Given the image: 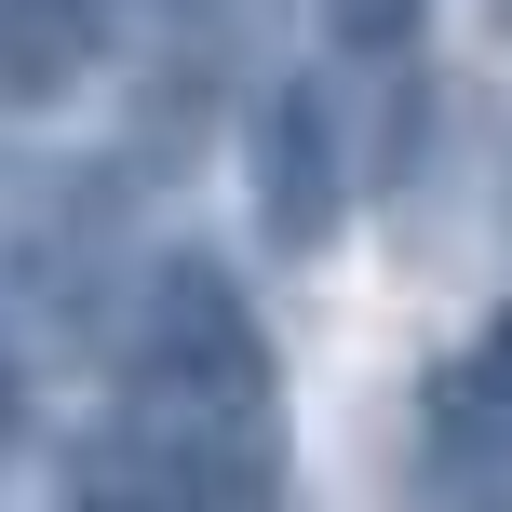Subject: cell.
<instances>
[{"instance_id": "ba28073f", "label": "cell", "mask_w": 512, "mask_h": 512, "mask_svg": "<svg viewBox=\"0 0 512 512\" xmlns=\"http://www.w3.org/2000/svg\"><path fill=\"white\" fill-rule=\"evenodd\" d=\"M499 216H512V176H499Z\"/></svg>"}, {"instance_id": "52a82bcc", "label": "cell", "mask_w": 512, "mask_h": 512, "mask_svg": "<svg viewBox=\"0 0 512 512\" xmlns=\"http://www.w3.org/2000/svg\"><path fill=\"white\" fill-rule=\"evenodd\" d=\"M486 14H499V41H512V0H486Z\"/></svg>"}, {"instance_id": "5b68a950", "label": "cell", "mask_w": 512, "mask_h": 512, "mask_svg": "<svg viewBox=\"0 0 512 512\" xmlns=\"http://www.w3.org/2000/svg\"><path fill=\"white\" fill-rule=\"evenodd\" d=\"M310 14H324V41H337V54H405L432 0H310Z\"/></svg>"}, {"instance_id": "6da1fadb", "label": "cell", "mask_w": 512, "mask_h": 512, "mask_svg": "<svg viewBox=\"0 0 512 512\" xmlns=\"http://www.w3.org/2000/svg\"><path fill=\"white\" fill-rule=\"evenodd\" d=\"M243 176H256V230L283 256H324L337 216H351V162H337V95L310 68H283L243 122Z\"/></svg>"}, {"instance_id": "277c9868", "label": "cell", "mask_w": 512, "mask_h": 512, "mask_svg": "<svg viewBox=\"0 0 512 512\" xmlns=\"http://www.w3.org/2000/svg\"><path fill=\"white\" fill-rule=\"evenodd\" d=\"M432 391H445V405H486V418H512V310H486V324H472L459 351L432 364Z\"/></svg>"}, {"instance_id": "8992f818", "label": "cell", "mask_w": 512, "mask_h": 512, "mask_svg": "<svg viewBox=\"0 0 512 512\" xmlns=\"http://www.w3.org/2000/svg\"><path fill=\"white\" fill-rule=\"evenodd\" d=\"M14 418H27V405H14V378H0V445H14Z\"/></svg>"}, {"instance_id": "7a4b0ae2", "label": "cell", "mask_w": 512, "mask_h": 512, "mask_svg": "<svg viewBox=\"0 0 512 512\" xmlns=\"http://www.w3.org/2000/svg\"><path fill=\"white\" fill-rule=\"evenodd\" d=\"M122 41V0H0V122L68 108Z\"/></svg>"}, {"instance_id": "3957f363", "label": "cell", "mask_w": 512, "mask_h": 512, "mask_svg": "<svg viewBox=\"0 0 512 512\" xmlns=\"http://www.w3.org/2000/svg\"><path fill=\"white\" fill-rule=\"evenodd\" d=\"M418 512H512V418L418 391Z\"/></svg>"}]
</instances>
